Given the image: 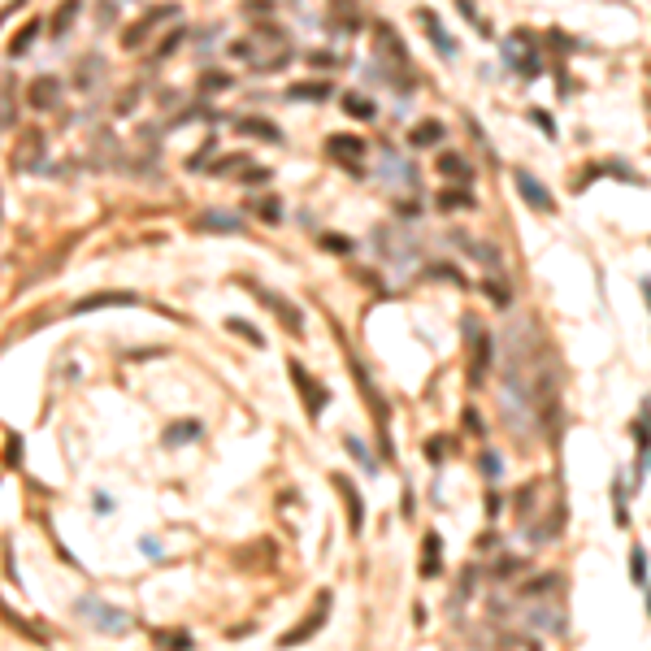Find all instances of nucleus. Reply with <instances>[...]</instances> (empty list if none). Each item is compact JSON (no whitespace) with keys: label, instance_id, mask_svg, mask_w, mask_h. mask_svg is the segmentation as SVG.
Segmentation results:
<instances>
[{"label":"nucleus","instance_id":"f257e3e1","mask_svg":"<svg viewBox=\"0 0 651 651\" xmlns=\"http://www.w3.org/2000/svg\"><path fill=\"white\" fill-rule=\"evenodd\" d=\"M326 617H330V591H321L317 595V604H313V612L304 617V621H299V625H291V630L278 638V647L287 651V647H299V643H309L317 630H321V625H326Z\"/></svg>","mask_w":651,"mask_h":651},{"label":"nucleus","instance_id":"f03ea898","mask_svg":"<svg viewBox=\"0 0 651 651\" xmlns=\"http://www.w3.org/2000/svg\"><path fill=\"white\" fill-rule=\"evenodd\" d=\"M183 9L179 5H157V9H148L139 22H135V27H127V31H122V48H127V53H131V48H139L148 35H153L157 27H161V22H169V18H179Z\"/></svg>","mask_w":651,"mask_h":651},{"label":"nucleus","instance_id":"7ed1b4c3","mask_svg":"<svg viewBox=\"0 0 651 651\" xmlns=\"http://www.w3.org/2000/svg\"><path fill=\"white\" fill-rule=\"evenodd\" d=\"M79 612L91 621V625H100V630H109V634H117V630H131V617L127 612H117V608H109L105 599H79Z\"/></svg>","mask_w":651,"mask_h":651},{"label":"nucleus","instance_id":"20e7f679","mask_svg":"<svg viewBox=\"0 0 651 651\" xmlns=\"http://www.w3.org/2000/svg\"><path fill=\"white\" fill-rule=\"evenodd\" d=\"M257 299H261V304L283 321V330H287V335H299V330H304V313H299L291 299H283L278 291H257Z\"/></svg>","mask_w":651,"mask_h":651},{"label":"nucleus","instance_id":"39448f33","mask_svg":"<svg viewBox=\"0 0 651 651\" xmlns=\"http://www.w3.org/2000/svg\"><path fill=\"white\" fill-rule=\"evenodd\" d=\"M291 378H295L299 395H304V404H309V417H321V408H326V399H330V391H326L321 382H313V373L299 365V361H291Z\"/></svg>","mask_w":651,"mask_h":651},{"label":"nucleus","instance_id":"423d86ee","mask_svg":"<svg viewBox=\"0 0 651 651\" xmlns=\"http://www.w3.org/2000/svg\"><path fill=\"white\" fill-rule=\"evenodd\" d=\"M122 304H139L135 291H91L83 299H74L70 313H96V309H122Z\"/></svg>","mask_w":651,"mask_h":651},{"label":"nucleus","instance_id":"0eeeda50","mask_svg":"<svg viewBox=\"0 0 651 651\" xmlns=\"http://www.w3.org/2000/svg\"><path fill=\"white\" fill-rule=\"evenodd\" d=\"M513 183H517V191L525 195V205H530V209H539V213H552L556 209V200L547 195V187L534 179L530 169H513Z\"/></svg>","mask_w":651,"mask_h":651},{"label":"nucleus","instance_id":"6e6552de","mask_svg":"<svg viewBox=\"0 0 651 651\" xmlns=\"http://www.w3.org/2000/svg\"><path fill=\"white\" fill-rule=\"evenodd\" d=\"M330 482L339 486L343 504H347V530H352V534H361V530H365V504H361V491H356V482L347 478V473H335Z\"/></svg>","mask_w":651,"mask_h":651},{"label":"nucleus","instance_id":"1a4fd4ad","mask_svg":"<svg viewBox=\"0 0 651 651\" xmlns=\"http://www.w3.org/2000/svg\"><path fill=\"white\" fill-rule=\"evenodd\" d=\"M378 179L399 183V187H417V169H413V161H404L399 153H382L378 157Z\"/></svg>","mask_w":651,"mask_h":651},{"label":"nucleus","instance_id":"9d476101","mask_svg":"<svg viewBox=\"0 0 651 651\" xmlns=\"http://www.w3.org/2000/svg\"><path fill=\"white\" fill-rule=\"evenodd\" d=\"M61 100V79H53V74H44V79H35L27 87V105L31 109H53Z\"/></svg>","mask_w":651,"mask_h":651},{"label":"nucleus","instance_id":"9b49d317","mask_svg":"<svg viewBox=\"0 0 651 651\" xmlns=\"http://www.w3.org/2000/svg\"><path fill=\"white\" fill-rule=\"evenodd\" d=\"M195 231H213V235H235L243 231V217L239 213H221V209H209L195 217Z\"/></svg>","mask_w":651,"mask_h":651},{"label":"nucleus","instance_id":"f8f14e48","mask_svg":"<svg viewBox=\"0 0 651 651\" xmlns=\"http://www.w3.org/2000/svg\"><path fill=\"white\" fill-rule=\"evenodd\" d=\"M417 18H421V27L430 31L434 48H439V57H447V61H452V57H456V39H452V35H447V31L439 27V18H434V9H417Z\"/></svg>","mask_w":651,"mask_h":651},{"label":"nucleus","instance_id":"ddd939ff","mask_svg":"<svg viewBox=\"0 0 651 651\" xmlns=\"http://www.w3.org/2000/svg\"><path fill=\"white\" fill-rule=\"evenodd\" d=\"M0 621H5L9 625V630H18L22 638H27V643H35V647H48V638H44V630H35V625L27 621V617H18L9 604H0Z\"/></svg>","mask_w":651,"mask_h":651},{"label":"nucleus","instance_id":"4468645a","mask_svg":"<svg viewBox=\"0 0 651 651\" xmlns=\"http://www.w3.org/2000/svg\"><path fill=\"white\" fill-rule=\"evenodd\" d=\"M235 135H252V139H265V143H278V127L265 122V117H239Z\"/></svg>","mask_w":651,"mask_h":651},{"label":"nucleus","instance_id":"2eb2a0df","mask_svg":"<svg viewBox=\"0 0 651 651\" xmlns=\"http://www.w3.org/2000/svg\"><path fill=\"white\" fill-rule=\"evenodd\" d=\"M200 434H205V425H200V421H174L161 439H165V447H183V443H195Z\"/></svg>","mask_w":651,"mask_h":651},{"label":"nucleus","instance_id":"dca6fc26","mask_svg":"<svg viewBox=\"0 0 651 651\" xmlns=\"http://www.w3.org/2000/svg\"><path fill=\"white\" fill-rule=\"evenodd\" d=\"M326 153H330L335 161L343 157V161H356L361 153H365V139H356V135H335L330 143H326Z\"/></svg>","mask_w":651,"mask_h":651},{"label":"nucleus","instance_id":"f3484780","mask_svg":"<svg viewBox=\"0 0 651 651\" xmlns=\"http://www.w3.org/2000/svg\"><path fill=\"white\" fill-rule=\"evenodd\" d=\"M530 625H534V630H552V634H560V630H565V612H560L556 604L530 608Z\"/></svg>","mask_w":651,"mask_h":651},{"label":"nucleus","instance_id":"a211bd4d","mask_svg":"<svg viewBox=\"0 0 651 651\" xmlns=\"http://www.w3.org/2000/svg\"><path fill=\"white\" fill-rule=\"evenodd\" d=\"M439 573H443V565H439V534L430 530L425 543H421V578H439Z\"/></svg>","mask_w":651,"mask_h":651},{"label":"nucleus","instance_id":"6ab92c4d","mask_svg":"<svg viewBox=\"0 0 651 651\" xmlns=\"http://www.w3.org/2000/svg\"><path fill=\"white\" fill-rule=\"evenodd\" d=\"M153 643H157V651H191L195 647V638L187 630H157Z\"/></svg>","mask_w":651,"mask_h":651},{"label":"nucleus","instance_id":"aec40b11","mask_svg":"<svg viewBox=\"0 0 651 651\" xmlns=\"http://www.w3.org/2000/svg\"><path fill=\"white\" fill-rule=\"evenodd\" d=\"M343 109L352 113V117H361V122H373V117H378V105H373V100H365V96H356V91H343Z\"/></svg>","mask_w":651,"mask_h":651},{"label":"nucleus","instance_id":"412c9836","mask_svg":"<svg viewBox=\"0 0 651 651\" xmlns=\"http://www.w3.org/2000/svg\"><path fill=\"white\" fill-rule=\"evenodd\" d=\"M226 330H231V335H239V339H247L252 347H261V343H265V335H261V330H252V321H243V317H231V321H226Z\"/></svg>","mask_w":651,"mask_h":651},{"label":"nucleus","instance_id":"4be33fe9","mask_svg":"<svg viewBox=\"0 0 651 651\" xmlns=\"http://www.w3.org/2000/svg\"><path fill=\"white\" fill-rule=\"evenodd\" d=\"M35 35H39V18H35V22H27V27H22V31L13 35V48H9V53H13V57H22V53H27V48L35 44Z\"/></svg>","mask_w":651,"mask_h":651},{"label":"nucleus","instance_id":"5701e85b","mask_svg":"<svg viewBox=\"0 0 651 651\" xmlns=\"http://www.w3.org/2000/svg\"><path fill=\"white\" fill-rule=\"evenodd\" d=\"M343 443H347V452H352V456L361 460V469H365V473H378V460H373V456H369V447H365L361 439H352V434H347Z\"/></svg>","mask_w":651,"mask_h":651},{"label":"nucleus","instance_id":"b1692460","mask_svg":"<svg viewBox=\"0 0 651 651\" xmlns=\"http://www.w3.org/2000/svg\"><path fill=\"white\" fill-rule=\"evenodd\" d=\"M83 9V0H65V5L57 9V18H53V35H61V31H70V22H74V13Z\"/></svg>","mask_w":651,"mask_h":651},{"label":"nucleus","instance_id":"393cba45","mask_svg":"<svg viewBox=\"0 0 651 651\" xmlns=\"http://www.w3.org/2000/svg\"><path fill=\"white\" fill-rule=\"evenodd\" d=\"M434 139H443V127H439V122H425V127H417V131L408 135L413 148H425V143H434Z\"/></svg>","mask_w":651,"mask_h":651},{"label":"nucleus","instance_id":"a878e982","mask_svg":"<svg viewBox=\"0 0 651 651\" xmlns=\"http://www.w3.org/2000/svg\"><path fill=\"white\" fill-rule=\"evenodd\" d=\"M291 100H326L330 96V83H309V87H291Z\"/></svg>","mask_w":651,"mask_h":651},{"label":"nucleus","instance_id":"bb28decb","mask_svg":"<svg viewBox=\"0 0 651 651\" xmlns=\"http://www.w3.org/2000/svg\"><path fill=\"white\" fill-rule=\"evenodd\" d=\"M612 513H617V525L630 521V513H625V486H621V478L612 482Z\"/></svg>","mask_w":651,"mask_h":651},{"label":"nucleus","instance_id":"cd10ccee","mask_svg":"<svg viewBox=\"0 0 651 651\" xmlns=\"http://www.w3.org/2000/svg\"><path fill=\"white\" fill-rule=\"evenodd\" d=\"M439 169L443 174H456V179H469V165L460 157H439Z\"/></svg>","mask_w":651,"mask_h":651},{"label":"nucleus","instance_id":"c85d7f7f","mask_svg":"<svg viewBox=\"0 0 651 651\" xmlns=\"http://www.w3.org/2000/svg\"><path fill=\"white\" fill-rule=\"evenodd\" d=\"M221 87H231V79H226V74H217V70H209L205 79H200V91H221Z\"/></svg>","mask_w":651,"mask_h":651},{"label":"nucleus","instance_id":"c756f323","mask_svg":"<svg viewBox=\"0 0 651 651\" xmlns=\"http://www.w3.org/2000/svg\"><path fill=\"white\" fill-rule=\"evenodd\" d=\"M530 122H534L539 131H547V139L556 135V122H552V113H547V109H530Z\"/></svg>","mask_w":651,"mask_h":651},{"label":"nucleus","instance_id":"7c9ffc66","mask_svg":"<svg viewBox=\"0 0 651 651\" xmlns=\"http://www.w3.org/2000/svg\"><path fill=\"white\" fill-rule=\"evenodd\" d=\"M630 573H634V582H647V556H643V547H634V552H630Z\"/></svg>","mask_w":651,"mask_h":651},{"label":"nucleus","instance_id":"2f4dec72","mask_svg":"<svg viewBox=\"0 0 651 651\" xmlns=\"http://www.w3.org/2000/svg\"><path fill=\"white\" fill-rule=\"evenodd\" d=\"M460 205H473L465 191H447V195H439V209H460Z\"/></svg>","mask_w":651,"mask_h":651},{"label":"nucleus","instance_id":"473e14b6","mask_svg":"<svg viewBox=\"0 0 651 651\" xmlns=\"http://www.w3.org/2000/svg\"><path fill=\"white\" fill-rule=\"evenodd\" d=\"M321 247H330V252H352V239H343V235H321Z\"/></svg>","mask_w":651,"mask_h":651},{"label":"nucleus","instance_id":"72a5a7b5","mask_svg":"<svg viewBox=\"0 0 651 651\" xmlns=\"http://www.w3.org/2000/svg\"><path fill=\"white\" fill-rule=\"evenodd\" d=\"M482 473H486L491 482L499 478V473H504V465H499V456H495V452H486V456H482Z\"/></svg>","mask_w":651,"mask_h":651},{"label":"nucleus","instance_id":"f704fd0d","mask_svg":"<svg viewBox=\"0 0 651 651\" xmlns=\"http://www.w3.org/2000/svg\"><path fill=\"white\" fill-rule=\"evenodd\" d=\"M257 213L269 217V221H278V200H273V195H269V200H257Z\"/></svg>","mask_w":651,"mask_h":651},{"label":"nucleus","instance_id":"c9c22d12","mask_svg":"<svg viewBox=\"0 0 651 651\" xmlns=\"http://www.w3.org/2000/svg\"><path fill=\"white\" fill-rule=\"evenodd\" d=\"M425 456H430V460H443V456H447V443H443V439H430V443H425Z\"/></svg>","mask_w":651,"mask_h":651},{"label":"nucleus","instance_id":"e433bc0d","mask_svg":"<svg viewBox=\"0 0 651 651\" xmlns=\"http://www.w3.org/2000/svg\"><path fill=\"white\" fill-rule=\"evenodd\" d=\"M183 35H187V31H174L169 39H161V44H157V57H169V53H174V44H179Z\"/></svg>","mask_w":651,"mask_h":651},{"label":"nucleus","instance_id":"4c0bfd02","mask_svg":"<svg viewBox=\"0 0 651 651\" xmlns=\"http://www.w3.org/2000/svg\"><path fill=\"white\" fill-rule=\"evenodd\" d=\"M465 425H469V434H482V417L473 408H465Z\"/></svg>","mask_w":651,"mask_h":651},{"label":"nucleus","instance_id":"58836bf2","mask_svg":"<svg viewBox=\"0 0 651 651\" xmlns=\"http://www.w3.org/2000/svg\"><path fill=\"white\" fill-rule=\"evenodd\" d=\"M135 100H139V91H135V87H131V91H127V96H122V100H117V113H127V109H135Z\"/></svg>","mask_w":651,"mask_h":651},{"label":"nucleus","instance_id":"ea45409f","mask_svg":"<svg viewBox=\"0 0 651 651\" xmlns=\"http://www.w3.org/2000/svg\"><path fill=\"white\" fill-rule=\"evenodd\" d=\"M486 291H491V299H495V304H508V291H504V287H499V283H491Z\"/></svg>","mask_w":651,"mask_h":651},{"label":"nucleus","instance_id":"a19ab883","mask_svg":"<svg viewBox=\"0 0 651 651\" xmlns=\"http://www.w3.org/2000/svg\"><path fill=\"white\" fill-rule=\"evenodd\" d=\"M643 299H647V309H651V278H643Z\"/></svg>","mask_w":651,"mask_h":651},{"label":"nucleus","instance_id":"79ce46f5","mask_svg":"<svg viewBox=\"0 0 651 651\" xmlns=\"http://www.w3.org/2000/svg\"><path fill=\"white\" fill-rule=\"evenodd\" d=\"M647 612H651V591H647Z\"/></svg>","mask_w":651,"mask_h":651}]
</instances>
